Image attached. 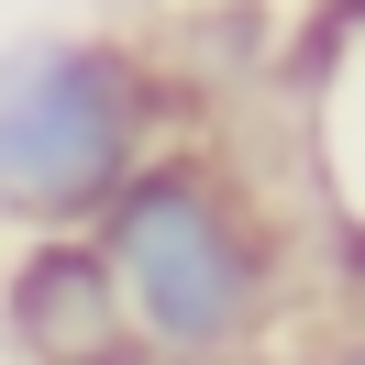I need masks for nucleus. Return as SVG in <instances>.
I'll use <instances>...</instances> for the list:
<instances>
[{
    "mask_svg": "<svg viewBox=\"0 0 365 365\" xmlns=\"http://www.w3.org/2000/svg\"><path fill=\"white\" fill-rule=\"evenodd\" d=\"M89 244L111 255L133 354L222 365V354H255L277 321V232L210 155L144 144L122 166V188L89 210Z\"/></svg>",
    "mask_w": 365,
    "mask_h": 365,
    "instance_id": "nucleus-1",
    "label": "nucleus"
},
{
    "mask_svg": "<svg viewBox=\"0 0 365 365\" xmlns=\"http://www.w3.org/2000/svg\"><path fill=\"white\" fill-rule=\"evenodd\" d=\"M155 67L111 34L0 45V222H89L122 166L155 144Z\"/></svg>",
    "mask_w": 365,
    "mask_h": 365,
    "instance_id": "nucleus-2",
    "label": "nucleus"
},
{
    "mask_svg": "<svg viewBox=\"0 0 365 365\" xmlns=\"http://www.w3.org/2000/svg\"><path fill=\"white\" fill-rule=\"evenodd\" d=\"M0 343L34 354V365H111V354H133L111 255L89 244V222H34V244L0 277Z\"/></svg>",
    "mask_w": 365,
    "mask_h": 365,
    "instance_id": "nucleus-3",
    "label": "nucleus"
},
{
    "mask_svg": "<svg viewBox=\"0 0 365 365\" xmlns=\"http://www.w3.org/2000/svg\"><path fill=\"white\" fill-rule=\"evenodd\" d=\"M310 56H321L310 144H321V178H332L343 232L365 244V11H354V23H321V34H310Z\"/></svg>",
    "mask_w": 365,
    "mask_h": 365,
    "instance_id": "nucleus-4",
    "label": "nucleus"
}]
</instances>
